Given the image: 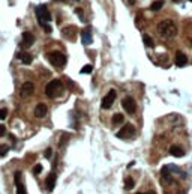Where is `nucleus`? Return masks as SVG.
Listing matches in <instances>:
<instances>
[{"mask_svg": "<svg viewBox=\"0 0 192 194\" xmlns=\"http://www.w3.org/2000/svg\"><path fill=\"white\" fill-rule=\"evenodd\" d=\"M156 30H158L159 36L170 39V38H174L176 35H177V26L171 20H164V21H161L158 24Z\"/></svg>", "mask_w": 192, "mask_h": 194, "instance_id": "1", "label": "nucleus"}, {"mask_svg": "<svg viewBox=\"0 0 192 194\" xmlns=\"http://www.w3.org/2000/svg\"><path fill=\"white\" fill-rule=\"evenodd\" d=\"M36 17H38L39 24L44 27V30H45L47 33H51V27H50V24H48L51 21V14L45 5H41V6L36 8Z\"/></svg>", "mask_w": 192, "mask_h": 194, "instance_id": "2", "label": "nucleus"}, {"mask_svg": "<svg viewBox=\"0 0 192 194\" xmlns=\"http://www.w3.org/2000/svg\"><path fill=\"white\" fill-rule=\"evenodd\" d=\"M63 92V83L60 80H51L48 85L45 86V95L48 98H57L60 93Z\"/></svg>", "mask_w": 192, "mask_h": 194, "instance_id": "3", "label": "nucleus"}, {"mask_svg": "<svg viewBox=\"0 0 192 194\" xmlns=\"http://www.w3.org/2000/svg\"><path fill=\"white\" fill-rule=\"evenodd\" d=\"M48 60L51 62V65H54L59 69H62L66 65V56L63 53H60V51H51L48 54Z\"/></svg>", "mask_w": 192, "mask_h": 194, "instance_id": "4", "label": "nucleus"}, {"mask_svg": "<svg viewBox=\"0 0 192 194\" xmlns=\"http://www.w3.org/2000/svg\"><path fill=\"white\" fill-rule=\"evenodd\" d=\"M122 107L126 110V113L134 114L135 111H137V102H135V99L132 96H125L122 99Z\"/></svg>", "mask_w": 192, "mask_h": 194, "instance_id": "5", "label": "nucleus"}, {"mask_svg": "<svg viewBox=\"0 0 192 194\" xmlns=\"http://www.w3.org/2000/svg\"><path fill=\"white\" fill-rule=\"evenodd\" d=\"M116 90H114V89H111V90H110L108 93H107V95H105V96H104V98H102V104H101V105H102V109H110V107H111V105H113V102H114V99H116Z\"/></svg>", "mask_w": 192, "mask_h": 194, "instance_id": "6", "label": "nucleus"}, {"mask_svg": "<svg viewBox=\"0 0 192 194\" xmlns=\"http://www.w3.org/2000/svg\"><path fill=\"white\" fill-rule=\"evenodd\" d=\"M35 92V85L32 81H26L24 85L21 86V89H20V95L23 96V98H29V96H32Z\"/></svg>", "mask_w": 192, "mask_h": 194, "instance_id": "7", "label": "nucleus"}, {"mask_svg": "<svg viewBox=\"0 0 192 194\" xmlns=\"http://www.w3.org/2000/svg\"><path fill=\"white\" fill-rule=\"evenodd\" d=\"M135 134V128L134 125H131V124H126L125 127L122 128L119 133H117V137L119 138H126V137H132Z\"/></svg>", "mask_w": 192, "mask_h": 194, "instance_id": "8", "label": "nucleus"}, {"mask_svg": "<svg viewBox=\"0 0 192 194\" xmlns=\"http://www.w3.org/2000/svg\"><path fill=\"white\" fill-rule=\"evenodd\" d=\"M47 113H48V107H47L45 104H42V102H39V104L35 107V116H36L38 119L45 118Z\"/></svg>", "mask_w": 192, "mask_h": 194, "instance_id": "9", "label": "nucleus"}, {"mask_svg": "<svg viewBox=\"0 0 192 194\" xmlns=\"http://www.w3.org/2000/svg\"><path fill=\"white\" fill-rule=\"evenodd\" d=\"M81 41H83L84 45L92 44V29H90V27L83 29V32H81Z\"/></svg>", "mask_w": 192, "mask_h": 194, "instance_id": "10", "label": "nucleus"}, {"mask_svg": "<svg viewBox=\"0 0 192 194\" xmlns=\"http://www.w3.org/2000/svg\"><path fill=\"white\" fill-rule=\"evenodd\" d=\"M176 65L180 68L188 65V57H186L185 53H182V51H177V53H176Z\"/></svg>", "mask_w": 192, "mask_h": 194, "instance_id": "11", "label": "nucleus"}, {"mask_svg": "<svg viewBox=\"0 0 192 194\" xmlns=\"http://www.w3.org/2000/svg\"><path fill=\"white\" fill-rule=\"evenodd\" d=\"M33 42H35L33 33L24 32V33H23V42H21V47H30V45H33Z\"/></svg>", "mask_w": 192, "mask_h": 194, "instance_id": "12", "label": "nucleus"}, {"mask_svg": "<svg viewBox=\"0 0 192 194\" xmlns=\"http://www.w3.org/2000/svg\"><path fill=\"white\" fill-rule=\"evenodd\" d=\"M17 57L21 60L24 65H30V63L33 62L32 54H30V53H26V51H20V53H17Z\"/></svg>", "mask_w": 192, "mask_h": 194, "instance_id": "13", "label": "nucleus"}, {"mask_svg": "<svg viewBox=\"0 0 192 194\" xmlns=\"http://www.w3.org/2000/svg\"><path fill=\"white\" fill-rule=\"evenodd\" d=\"M45 185H47V190L48 191H53L54 190V185H56V175L54 173H50L47 181H45Z\"/></svg>", "mask_w": 192, "mask_h": 194, "instance_id": "14", "label": "nucleus"}, {"mask_svg": "<svg viewBox=\"0 0 192 194\" xmlns=\"http://www.w3.org/2000/svg\"><path fill=\"white\" fill-rule=\"evenodd\" d=\"M63 35L66 36V38H69V39H74L77 35V29L74 27V26H69V27H65L63 29Z\"/></svg>", "mask_w": 192, "mask_h": 194, "instance_id": "15", "label": "nucleus"}, {"mask_svg": "<svg viewBox=\"0 0 192 194\" xmlns=\"http://www.w3.org/2000/svg\"><path fill=\"white\" fill-rule=\"evenodd\" d=\"M170 153H171L173 157L180 158V157H183L185 155V151L180 148V146H171V148H170Z\"/></svg>", "mask_w": 192, "mask_h": 194, "instance_id": "16", "label": "nucleus"}, {"mask_svg": "<svg viewBox=\"0 0 192 194\" xmlns=\"http://www.w3.org/2000/svg\"><path fill=\"white\" fill-rule=\"evenodd\" d=\"M164 5H165V2H164V0H156V2H153V3L150 5V9L153 11V12H158V11L162 9Z\"/></svg>", "mask_w": 192, "mask_h": 194, "instance_id": "17", "label": "nucleus"}, {"mask_svg": "<svg viewBox=\"0 0 192 194\" xmlns=\"http://www.w3.org/2000/svg\"><path fill=\"white\" fill-rule=\"evenodd\" d=\"M143 41H144V45H146V47H150V48L155 47V42H153L150 35H143Z\"/></svg>", "mask_w": 192, "mask_h": 194, "instance_id": "18", "label": "nucleus"}, {"mask_svg": "<svg viewBox=\"0 0 192 194\" xmlns=\"http://www.w3.org/2000/svg\"><path fill=\"white\" fill-rule=\"evenodd\" d=\"M123 120H125L123 114L122 113H116L113 116V125H120V124H123Z\"/></svg>", "mask_w": 192, "mask_h": 194, "instance_id": "19", "label": "nucleus"}, {"mask_svg": "<svg viewBox=\"0 0 192 194\" xmlns=\"http://www.w3.org/2000/svg\"><path fill=\"white\" fill-rule=\"evenodd\" d=\"M135 185V181L132 179V177H126L125 179V188L126 190H132Z\"/></svg>", "mask_w": 192, "mask_h": 194, "instance_id": "20", "label": "nucleus"}, {"mask_svg": "<svg viewBox=\"0 0 192 194\" xmlns=\"http://www.w3.org/2000/svg\"><path fill=\"white\" fill-rule=\"evenodd\" d=\"M9 152V148L6 144H0V157H6Z\"/></svg>", "mask_w": 192, "mask_h": 194, "instance_id": "21", "label": "nucleus"}, {"mask_svg": "<svg viewBox=\"0 0 192 194\" xmlns=\"http://www.w3.org/2000/svg\"><path fill=\"white\" fill-rule=\"evenodd\" d=\"M17 194H27V191H26V187L23 185V182L17 184Z\"/></svg>", "mask_w": 192, "mask_h": 194, "instance_id": "22", "label": "nucleus"}, {"mask_svg": "<svg viewBox=\"0 0 192 194\" xmlns=\"http://www.w3.org/2000/svg\"><path fill=\"white\" fill-rule=\"evenodd\" d=\"M14 179H15V184H20L21 182V179H23V172H15V175H14Z\"/></svg>", "mask_w": 192, "mask_h": 194, "instance_id": "23", "label": "nucleus"}, {"mask_svg": "<svg viewBox=\"0 0 192 194\" xmlns=\"http://www.w3.org/2000/svg\"><path fill=\"white\" fill-rule=\"evenodd\" d=\"M93 71V66L92 65H86V66L81 68V74H90Z\"/></svg>", "mask_w": 192, "mask_h": 194, "instance_id": "24", "label": "nucleus"}, {"mask_svg": "<svg viewBox=\"0 0 192 194\" xmlns=\"http://www.w3.org/2000/svg\"><path fill=\"white\" fill-rule=\"evenodd\" d=\"M8 118V109H0V119Z\"/></svg>", "mask_w": 192, "mask_h": 194, "instance_id": "25", "label": "nucleus"}, {"mask_svg": "<svg viewBox=\"0 0 192 194\" xmlns=\"http://www.w3.org/2000/svg\"><path fill=\"white\" fill-rule=\"evenodd\" d=\"M41 172H42V166H41V164H36V166L33 167V173H35V175H39Z\"/></svg>", "mask_w": 192, "mask_h": 194, "instance_id": "26", "label": "nucleus"}, {"mask_svg": "<svg viewBox=\"0 0 192 194\" xmlns=\"http://www.w3.org/2000/svg\"><path fill=\"white\" fill-rule=\"evenodd\" d=\"M68 138H69V134H63L62 135V140H60V146H63L65 142H68Z\"/></svg>", "mask_w": 192, "mask_h": 194, "instance_id": "27", "label": "nucleus"}, {"mask_svg": "<svg viewBox=\"0 0 192 194\" xmlns=\"http://www.w3.org/2000/svg\"><path fill=\"white\" fill-rule=\"evenodd\" d=\"M75 14H77V15H80V18H81V20L84 21V17H83V9H81V8H77V9H75Z\"/></svg>", "mask_w": 192, "mask_h": 194, "instance_id": "28", "label": "nucleus"}, {"mask_svg": "<svg viewBox=\"0 0 192 194\" xmlns=\"http://www.w3.org/2000/svg\"><path fill=\"white\" fill-rule=\"evenodd\" d=\"M5 134H6V127L0 124V137H2V135H5Z\"/></svg>", "mask_w": 192, "mask_h": 194, "instance_id": "29", "label": "nucleus"}, {"mask_svg": "<svg viewBox=\"0 0 192 194\" xmlns=\"http://www.w3.org/2000/svg\"><path fill=\"white\" fill-rule=\"evenodd\" d=\"M51 155H53V149H51V148H48V149L45 151V158H50Z\"/></svg>", "mask_w": 192, "mask_h": 194, "instance_id": "30", "label": "nucleus"}, {"mask_svg": "<svg viewBox=\"0 0 192 194\" xmlns=\"http://www.w3.org/2000/svg\"><path fill=\"white\" fill-rule=\"evenodd\" d=\"M126 2H128V5H129V6H132V5H135V0H126Z\"/></svg>", "mask_w": 192, "mask_h": 194, "instance_id": "31", "label": "nucleus"}, {"mask_svg": "<svg viewBox=\"0 0 192 194\" xmlns=\"http://www.w3.org/2000/svg\"><path fill=\"white\" fill-rule=\"evenodd\" d=\"M173 2H176V3H179V2H182V0H173Z\"/></svg>", "mask_w": 192, "mask_h": 194, "instance_id": "32", "label": "nucleus"}, {"mask_svg": "<svg viewBox=\"0 0 192 194\" xmlns=\"http://www.w3.org/2000/svg\"><path fill=\"white\" fill-rule=\"evenodd\" d=\"M146 194H156V193H153V191H152V193H146Z\"/></svg>", "mask_w": 192, "mask_h": 194, "instance_id": "33", "label": "nucleus"}, {"mask_svg": "<svg viewBox=\"0 0 192 194\" xmlns=\"http://www.w3.org/2000/svg\"><path fill=\"white\" fill-rule=\"evenodd\" d=\"M56 2H65V0H56Z\"/></svg>", "mask_w": 192, "mask_h": 194, "instance_id": "34", "label": "nucleus"}, {"mask_svg": "<svg viewBox=\"0 0 192 194\" xmlns=\"http://www.w3.org/2000/svg\"><path fill=\"white\" fill-rule=\"evenodd\" d=\"M137 194H143V193H137Z\"/></svg>", "mask_w": 192, "mask_h": 194, "instance_id": "35", "label": "nucleus"}, {"mask_svg": "<svg viewBox=\"0 0 192 194\" xmlns=\"http://www.w3.org/2000/svg\"><path fill=\"white\" fill-rule=\"evenodd\" d=\"M191 45H192V39H191Z\"/></svg>", "mask_w": 192, "mask_h": 194, "instance_id": "36", "label": "nucleus"}, {"mask_svg": "<svg viewBox=\"0 0 192 194\" xmlns=\"http://www.w3.org/2000/svg\"><path fill=\"white\" fill-rule=\"evenodd\" d=\"M75 2H78V0H75Z\"/></svg>", "mask_w": 192, "mask_h": 194, "instance_id": "37", "label": "nucleus"}, {"mask_svg": "<svg viewBox=\"0 0 192 194\" xmlns=\"http://www.w3.org/2000/svg\"><path fill=\"white\" fill-rule=\"evenodd\" d=\"M191 2H192V0H191Z\"/></svg>", "mask_w": 192, "mask_h": 194, "instance_id": "38", "label": "nucleus"}]
</instances>
